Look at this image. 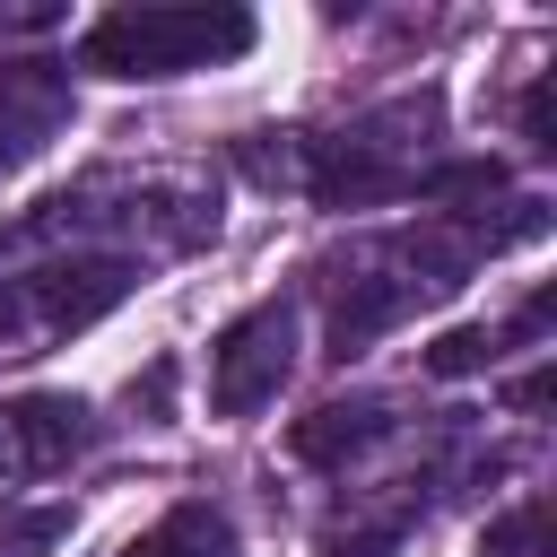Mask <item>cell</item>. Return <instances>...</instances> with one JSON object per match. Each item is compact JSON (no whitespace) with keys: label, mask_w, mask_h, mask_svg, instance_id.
Instances as JSON below:
<instances>
[{"label":"cell","mask_w":557,"mask_h":557,"mask_svg":"<svg viewBox=\"0 0 557 557\" xmlns=\"http://www.w3.org/2000/svg\"><path fill=\"white\" fill-rule=\"evenodd\" d=\"M61 531H70V505H26L0 522V557H44Z\"/></svg>","instance_id":"cell-9"},{"label":"cell","mask_w":557,"mask_h":557,"mask_svg":"<svg viewBox=\"0 0 557 557\" xmlns=\"http://www.w3.org/2000/svg\"><path fill=\"white\" fill-rule=\"evenodd\" d=\"M252 9H104L78 35V70L104 78H183L252 52Z\"/></svg>","instance_id":"cell-1"},{"label":"cell","mask_w":557,"mask_h":557,"mask_svg":"<svg viewBox=\"0 0 557 557\" xmlns=\"http://www.w3.org/2000/svg\"><path fill=\"white\" fill-rule=\"evenodd\" d=\"M522 139H531L540 157L557 148V139H548V78H531V87H522Z\"/></svg>","instance_id":"cell-11"},{"label":"cell","mask_w":557,"mask_h":557,"mask_svg":"<svg viewBox=\"0 0 557 557\" xmlns=\"http://www.w3.org/2000/svg\"><path fill=\"white\" fill-rule=\"evenodd\" d=\"M87 400L78 392H26V400H0V479H35V470H61L70 453H87Z\"/></svg>","instance_id":"cell-4"},{"label":"cell","mask_w":557,"mask_h":557,"mask_svg":"<svg viewBox=\"0 0 557 557\" xmlns=\"http://www.w3.org/2000/svg\"><path fill=\"white\" fill-rule=\"evenodd\" d=\"M331 557H392V531H357V540H339Z\"/></svg>","instance_id":"cell-12"},{"label":"cell","mask_w":557,"mask_h":557,"mask_svg":"<svg viewBox=\"0 0 557 557\" xmlns=\"http://www.w3.org/2000/svg\"><path fill=\"white\" fill-rule=\"evenodd\" d=\"M505 357V331H444L435 348H426V374H479V366H496Z\"/></svg>","instance_id":"cell-8"},{"label":"cell","mask_w":557,"mask_h":557,"mask_svg":"<svg viewBox=\"0 0 557 557\" xmlns=\"http://www.w3.org/2000/svg\"><path fill=\"white\" fill-rule=\"evenodd\" d=\"M122 557H244L235 548V522L218 513V505H200V496H183V505H165Z\"/></svg>","instance_id":"cell-7"},{"label":"cell","mask_w":557,"mask_h":557,"mask_svg":"<svg viewBox=\"0 0 557 557\" xmlns=\"http://www.w3.org/2000/svg\"><path fill=\"white\" fill-rule=\"evenodd\" d=\"M383 435H392V409H383V400H322L313 418L287 426L296 461H313V470H339V461H357V453L383 444Z\"/></svg>","instance_id":"cell-6"},{"label":"cell","mask_w":557,"mask_h":557,"mask_svg":"<svg viewBox=\"0 0 557 557\" xmlns=\"http://www.w3.org/2000/svg\"><path fill=\"white\" fill-rule=\"evenodd\" d=\"M540 513H548V505H540V496H522L505 522H487V540H479V548H487V557H540Z\"/></svg>","instance_id":"cell-10"},{"label":"cell","mask_w":557,"mask_h":557,"mask_svg":"<svg viewBox=\"0 0 557 557\" xmlns=\"http://www.w3.org/2000/svg\"><path fill=\"white\" fill-rule=\"evenodd\" d=\"M122 296H131V261H52V270H26V278H0V357L44 348L61 331H87Z\"/></svg>","instance_id":"cell-2"},{"label":"cell","mask_w":557,"mask_h":557,"mask_svg":"<svg viewBox=\"0 0 557 557\" xmlns=\"http://www.w3.org/2000/svg\"><path fill=\"white\" fill-rule=\"evenodd\" d=\"M287 366H296V305L270 296V305L235 313V322L209 339V409H218V418L270 409L278 383H287Z\"/></svg>","instance_id":"cell-3"},{"label":"cell","mask_w":557,"mask_h":557,"mask_svg":"<svg viewBox=\"0 0 557 557\" xmlns=\"http://www.w3.org/2000/svg\"><path fill=\"white\" fill-rule=\"evenodd\" d=\"M61 113H70L61 70H52V61H9V70H0V174L26 165V157L61 131Z\"/></svg>","instance_id":"cell-5"},{"label":"cell","mask_w":557,"mask_h":557,"mask_svg":"<svg viewBox=\"0 0 557 557\" xmlns=\"http://www.w3.org/2000/svg\"><path fill=\"white\" fill-rule=\"evenodd\" d=\"M17 235H26V226H0V252H9V244H17Z\"/></svg>","instance_id":"cell-13"}]
</instances>
